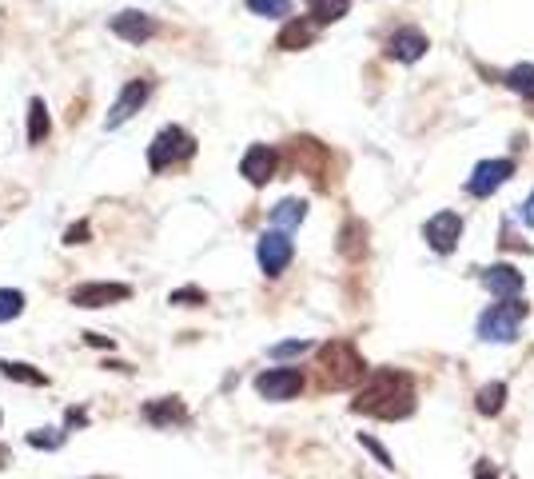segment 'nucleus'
Masks as SVG:
<instances>
[{"instance_id": "nucleus-23", "label": "nucleus", "mask_w": 534, "mask_h": 479, "mask_svg": "<svg viewBox=\"0 0 534 479\" xmlns=\"http://www.w3.org/2000/svg\"><path fill=\"white\" fill-rule=\"evenodd\" d=\"M503 404H507V384H487V388L479 392V400H475V408H479L483 416H499Z\"/></svg>"}, {"instance_id": "nucleus-26", "label": "nucleus", "mask_w": 534, "mask_h": 479, "mask_svg": "<svg viewBox=\"0 0 534 479\" xmlns=\"http://www.w3.org/2000/svg\"><path fill=\"white\" fill-rule=\"evenodd\" d=\"M168 304H180V308H200V304H208V292H200V288H176V292L168 296Z\"/></svg>"}, {"instance_id": "nucleus-29", "label": "nucleus", "mask_w": 534, "mask_h": 479, "mask_svg": "<svg viewBox=\"0 0 534 479\" xmlns=\"http://www.w3.org/2000/svg\"><path fill=\"white\" fill-rule=\"evenodd\" d=\"M307 348H311L307 340H287V344H275V348H271V356H275V360H283V356H303Z\"/></svg>"}, {"instance_id": "nucleus-4", "label": "nucleus", "mask_w": 534, "mask_h": 479, "mask_svg": "<svg viewBox=\"0 0 534 479\" xmlns=\"http://www.w3.org/2000/svg\"><path fill=\"white\" fill-rule=\"evenodd\" d=\"M527 304L523 300H503V304H495L491 312H483V320H479V336L483 340H491V344H511L515 336H519V324L527 320Z\"/></svg>"}, {"instance_id": "nucleus-28", "label": "nucleus", "mask_w": 534, "mask_h": 479, "mask_svg": "<svg viewBox=\"0 0 534 479\" xmlns=\"http://www.w3.org/2000/svg\"><path fill=\"white\" fill-rule=\"evenodd\" d=\"M28 444H32V448H48V452H52V448H60V444H64V436H60V432H52V428H48V432H28Z\"/></svg>"}, {"instance_id": "nucleus-7", "label": "nucleus", "mask_w": 534, "mask_h": 479, "mask_svg": "<svg viewBox=\"0 0 534 479\" xmlns=\"http://www.w3.org/2000/svg\"><path fill=\"white\" fill-rule=\"evenodd\" d=\"M256 392L264 400H295L303 392V372L299 368H267L264 376H256Z\"/></svg>"}, {"instance_id": "nucleus-35", "label": "nucleus", "mask_w": 534, "mask_h": 479, "mask_svg": "<svg viewBox=\"0 0 534 479\" xmlns=\"http://www.w3.org/2000/svg\"><path fill=\"white\" fill-rule=\"evenodd\" d=\"M68 424H88V416L80 408H68Z\"/></svg>"}, {"instance_id": "nucleus-22", "label": "nucleus", "mask_w": 534, "mask_h": 479, "mask_svg": "<svg viewBox=\"0 0 534 479\" xmlns=\"http://www.w3.org/2000/svg\"><path fill=\"white\" fill-rule=\"evenodd\" d=\"M351 8V0H307V12L315 16V24H331V20H343Z\"/></svg>"}, {"instance_id": "nucleus-13", "label": "nucleus", "mask_w": 534, "mask_h": 479, "mask_svg": "<svg viewBox=\"0 0 534 479\" xmlns=\"http://www.w3.org/2000/svg\"><path fill=\"white\" fill-rule=\"evenodd\" d=\"M291 156H295V164L315 180V184H323V168H327V148L319 144V140H311V136H299V140H291Z\"/></svg>"}, {"instance_id": "nucleus-32", "label": "nucleus", "mask_w": 534, "mask_h": 479, "mask_svg": "<svg viewBox=\"0 0 534 479\" xmlns=\"http://www.w3.org/2000/svg\"><path fill=\"white\" fill-rule=\"evenodd\" d=\"M475 479H499V476H495V468H491V464H487V460H483V464H479V468H475Z\"/></svg>"}, {"instance_id": "nucleus-15", "label": "nucleus", "mask_w": 534, "mask_h": 479, "mask_svg": "<svg viewBox=\"0 0 534 479\" xmlns=\"http://www.w3.org/2000/svg\"><path fill=\"white\" fill-rule=\"evenodd\" d=\"M427 48H431V44H427V36H423L419 28H399V32L387 40V56H395V60H403V64L419 60Z\"/></svg>"}, {"instance_id": "nucleus-5", "label": "nucleus", "mask_w": 534, "mask_h": 479, "mask_svg": "<svg viewBox=\"0 0 534 479\" xmlns=\"http://www.w3.org/2000/svg\"><path fill=\"white\" fill-rule=\"evenodd\" d=\"M148 96H152V80H128L124 92L116 96V104L108 108L104 128H120V124H128V120L148 104Z\"/></svg>"}, {"instance_id": "nucleus-9", "label": "nucleus", "mask_w": 534, "mask_h": 479, "mask_svg": "<svg viewBox=\"0 0 534 479\" xmlns=\"http://www.w3.org/2000/svg\"><path fill=\"white\" fill-rule=\"evenodd\" d=\"M108 28L120 36V40H128V44H148L152 36H156V16H148V12H140V8H124V12H116L112 20H108Z\"/></svg>"}, {"instance_id": "nucleus-27", "label": "nucleus", "mask_w": 534, "mask_h": 479, "mask_svg": "<svg viewBox=\"0 0 534 479\" xmlns=\"http://www.w3.org/2000/svg\"><path fill=\"white\" fill-rule=\"evenodd\" d=\"M248 8H252L256 16H283V12L291 8V0H248Z\"/></svg>"}, {"instance_id": "nucleus-31", "label": "nucleus", "mask_w": 534, "mask_h": 479, "mask_svg": "<svg viewBox=\"0 0 534 479\" xmlns=\"http://www.w3.org/2000/svg\"><path fill=\"white\" fill-rule=\"evenodd\" d=\"M359 440H363V448H367V452H371V456H375V460H379L383 468H395V464H391V456H387V452H383V448H379V444H375L371 436H359Z\"/></svg>"}, {"instance_id": "nucleus-14", "label": "nucleus", "mask_w": 534, "mask_h": 479, "mask_svg": "<svg viewBox=\"0 0 534 479\" xmlns=\"http://www.w3.org/2000/svg\"><path fill=\"white\" fill-rule=\"evenodd\" d=\"M483 284H487V292L499 296V304H503V300H515V296L523 292L527 280H523L519 268H511V264H495V268L483 272Z\"/></svg>"}, {"instance_id": "nucleus-25", "label": "nucleus", "mask_w": 534, "mask_h": 479, "mask_svg": "<svg viewBox=\"0 0 534 479\" xmlns=\"http://www.w3.org/2000/svg\"><path fill=\"white\" fill-rule=\"evenodd\" d=\"M20 312H24V292H16V288H0V324L16 320Z\"/></svg>"}, {"instance_id": "nucleus-8", "label": "nucleus", "mask_w": 534, "mask_h": 479, "mask_svg": "<svg viewBox=\"0 0 534 479\" xmlns=\"http://www.w3.org/2000/svg\"><path fill=\"white\" fill-rule=\"evenodd\" d=\"M291 256H295V248H291L287 232H279V228L264 232V236H260V244H256V260H260L264 276H279V272L291 264Z\"/></svg>"}, {"instance_id": "nucleus-33", "label": "nucleus", "mask_w": 534, "mask_h": 479, "mask_svg": "<svg viewBox=\"0 0 534 479\" xmlns=\"http://www.w3.org/2000/svg\"><path fill=\"white\" fill-rule=\"evenodd\" d=\"M84 340L96 344V348H112V340H104V336H96V332H84Z\"/></svg>"}, {"instance_id": "nucleus-10", "label": "nucleus", "mask_w": 534, "mask_h": 479, "mask_svg": "<svg viewBox=\"0 0 534 479\" xmlns=\"http://www.w3.org/2000/svg\"><path fill=\"white\" fill-rule=\"evenodd\" d=\"M423 236H427V244L435 248V252H455V244H459V236H463V216L459 212H435L431 220H427V228H423Z\"/></svg>"}, {"instance_id": "nucleus-20", "label": "nucleus", "mask_w": 534, "mask_h": 479, "mask_svg": "<svg viewBox=\"0 0 534 479\" xmlns=\"http://www.w3.org/2000/svg\"><path fill=\"white\" fill-rule=\"evenodd\" d=\"M339 252L351 256V260L367 252V228H363L359 220H347V224H343V232H339Z\"/></svg>"}, {"instance_id": "nucleus-16", "label": "nucleus", "mask_w": 534, "mask_h": 479, "mask_svg": "<svg viewBox=\"0 0 534 479\" xmlns=\"http://www.w3.org/2000/svg\"><path fill=\"white\" fill-rule=\"evenodd\" d=\"M144 420L152 428H172V424H188V408L176 400V396H164V400H148L144 404Z\"/></svg>"}, {"instance_id": "nucleus-18", "label": "nucleus", "mask_w": 534, "mask_h": 479, "mask_svg": "<svg viewBox=\"0 0 534 479\" xmlns=\"http://www.w3.org/2000/svg\"><path fill=\"white\" fill-rule=\"evenodd\" d=\"M48 132H52L48 108H44V100H40V96H32V100H28V144H44V140H48Z\"/></svg>"}, {"instance_id": "nucleus-11", "label": "nucleus", "mask_w": 534, "mask_h": 479, "mask_svg": "<svg viewBox=\"0 0 534 479\" xmlns=\"http://www.w3.org/2000/svg\"><path fill=\"white\" fill-rule=\"evenodd\" d=\"M515 176V160H483L475 172H471V180H467V192L471 196H491L499 184H507Z\"/></svg>"}, {"instance_id": "nucleus-6", "label": "nucleus", "mask_w": 534, "mask_h": 479, "mask_svg": "<svg viewBox=\"0 0 534 479\" xmlns=\"http://www.w3.org/2000/svg\"><path fill=\"white\" fill-rule=\"evenodd\" d=\"M132 296L128 284H112V280H96V284H76L68 292V300L76 308H108V304H124Z\"/></svg>"}, {"instance_id": "nucleus-2", "label": "nucleus", "mask_w": 534, "mask_h": 479, "mask_svg": "<svg viewBox=\"0 0 534 479\" xmlns=\"http://www.w3.org/2000/svg\"><path fill=\"white\" fill-rule=\"evenodd\" d=\"M319 368H323V380L331 388H351V384H359L367 376L363 356L343 340H331V344L319 348Z\"/></svg>"}, {"instance_id": "nucleus-34", "label": "nucleus", "mask_w": 534, "mask_h": 479, "mask_svg": "<svg viewBox=\"0 0 534 479\" xmlns=\"http://www.w3.org/2000/svg\"><path fill=\"white\" fill-rule=\"evenodd\" d=\"M523 220H527V224L534 228V192L527 196V204H523Z\"/></svg>"}, {"instance_id": "nucleus-19", "label": "nucleus", "mask_w": 534, "mask_h": 479, "mask_svg": "<svg viewBox=\"0 0 534 479\" xmlns=\"http://www.w3.org/2000/svg\"><path fill=\"white\" fill-rule=\"evenodd\" d=\"M303 216H307V204H303V200H279V204L271 208V224H275L279 232L299 228V224H303Z\"/></svg>"}, {"instance_id": "nucleus-12", "label": "nucleus", "mask_w": 534, "mask_h": 479, "mask_svg": "<svg viewBox=\"0 0 534 479\" xmlns=\"http://www.w3.org/2000/svg\"><path fill=\"white\" fill-rule=\"evenodd\" d=\"M275 168H279V152L267 148V144H252V148L244 152V160H240V176H244L248 184H256V188H264L267 180L275 176Z\"/></svg>"}, {"instance_id": "nucleus-24", "label": "nucleus", "mask_w": 534, "mask_h": 479, "mask_svg": "<svg viewBox=\"0 0 534 479\" xmlns=\"http://www.w3.org/2000/svg\"><path fill=\"white\" fill-rule=\"evenodd\" d=\"M507 88H515L519 96H531L534 100V64H515L507 72Z\"/></svg>"}, {"instance_id": "nucleus-1", "label": "nucleus", "mask_w": 534, "mask_h": 479, "mask_svg": "<svg viewBox=\"0 0 534 479\" xmlns=\"http://www.w3.org/2000/svg\"><path fill=\"white\" fill-rule=\"evenodd\" d=\"M351 412L375 416V420H403V416H411L415 412V384H411V376L395 372V368L371 372V380L355 396Z\"/></svg>"}, {"instance_id": "nucleus-3", "label": "nucleus", "mask_w": 534, "mask_h": 479, "mask_svg": "<svg viewBox=\"0 0 534 479\" xmlns=\"http://www.w3.org/2000/svg\"><path fill=\"white\" fill-rule=\"evenodd\" d=\"M192 156H196V136L188 128H180V124H164L148 144V168L152 172H164V168L184 164Z\"/></svg>"}, {"instance_id": "nucleus-21", "label": "nucleus", "mask_w": 534, "mask_h": 479, "mask_svg": "<svg viewBox=\"0 0 534 479\" xmlns=\"http://www.w3.org/2000/svg\"><path fill=\"white\" fill-rule=\"evenodd\" d=\"M0 372H4V380L32 384V388H48V376H44V372H36V368H32V364H24V360H4V364H0Z\"/></svg>"}, {"instance_id": "nucleus-17", "label": "nucleus", "mask_w": 534, "mask_h": 479, "mask_svg": "<svg viewBox=\"0 0 534 479\" xmlns=\"http://www.w3.org/2000/svg\"><path fill=\"white\" fill-rule=\"evenodd\" d=\"M311 40H315V24L299 16V20H287V24H283V32H279L275 44H279L283 52H295V48H307Z\"/></svg>"}, {"instance_id": "nucleus-30", "label": "nucleus", "mask_w": 534, "mask_h": 479, "mask_svg": "<svg viewBox=\"0 0 534 479\" xmlns=\"http://www.w3.org/2000/svg\"><path fill=\"white\" fill-rule=\"evenodd\" d=\"M64 244H88V220H80V224H72V228L64 232Z\"/></svg>"}]
</instances>
